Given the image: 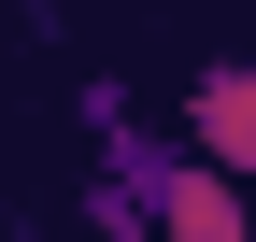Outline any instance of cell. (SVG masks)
Segmentation results:
<instances>
[{"label": "cell", "mask_w": 256, "mask_h": 242, "mask_svg": "<svg viewBox=\"0 0 256 242\" xmlns=\"http://www.w3.org/2000/svg\"><path fill=\"white\" fill-rule=\"evenodd\" d=\"M14 28H57V0H14Z\"/></svg>", "instance_id": "obj_4"}, {"label": "cell", "mask_w": 256, "mask_h": 242, "mask_svg": "<svg viewBox=\"0 0 256 242\" xmlns=\"http://www.w3.org/2000/svg\"><path fill=\"white\" fill-rule=\"evenodd\" d=\"M72 114H86V171H114V186H142V171L171 157V128L128 100V72H86V86H72Z\"/></svg>", "instance_id": "obj_3"}, {"label": "cell", "mask_w": 256, "mask_h": 242, "mask_svg": "<svg viewBox=\"0 0 256 242\" xmlns=\"http://www.w3.org/2000/svg\"><path fill=\"white\" fill-rule=\"evenodd\" d=\"M185 142L256 186V43H214L200 72H185Z\"/></svg>", "instance_id": "obj_2"}, {"label": "cell", "mask_w": 256, "mask_h": 242, "mask_svg": "<svg viewBox=\"0 0 256 242\" xmlns=\"http://www.w3.org/2000/svg\"><path fill=\"white\" fill-rule=\"evenodd\" d=\"M242 43H256V28H242Z\"/></svg>", "instance_id": "obj_5"}, {"label": "cell", "mask_w": 256, "mask_h": 242, "mask_svg": "<svg viewBox=\"0 0 256 242\" xmlns=\"http://www.w3.org/2000/svg\"><path fill=\"white\" fill-rule=\"evenodd\" d=\"M128 200L156 214V242H256V186H242L228 157H200L185 128H171V157H156Z\"/></svg>", "instance_id": "obj_1"}]
</instances>
